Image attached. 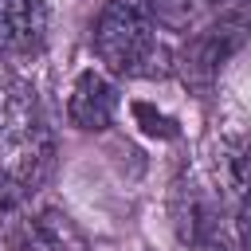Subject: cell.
<instances>
[{
    "label": "cell",
    "mask_w": 251,
    "mask_h": 251,
    "mask_svg": "<svg viewBox=\"0 0 251 251\" xmlns=\"http://www.w3.org/2000/svg\"><path fill=\"white\" fill-rule=\"evenodd\" d=\"M94 55L114 75H149L157 55V31L145 0H106L94 20Z\"/></svg>",
    "instance_id": "obj_2"
},
{
    "label": "cell",
    "mask_w": 251,
    "mask_h": 251,
    "mask_svg": "<svg viewBox=\"0 0 251 251\" xmlns=\"http://www.w3.org/2000/svg\"><path fill=\"white\" fill-rule=\"evenodd\" d=\"M0 118H4V102H0Z\"/></svg>",
    "instance_id": "obj_9"
},
{
    "label": "cell",
    "mask_w": 251,
    "mask_h": 251,
    "mask_svg": "<svg viewBox=\"0 0 251 251\" xmlns=\"http://www.w3.org/2000/svg\"><path fill=\"white\" fill-rule=\"evenodd\" d=\"M114 114H118V90L106 75L98 71H82L71 86V98H67V118L71 126L86 129V133H102L114 126Z\"/></svg>",
    "instance_id": "obj_4"
},
{
    "label": "cell",
    "mask_w": 251,
    "mask_h": 251,
    "mask_svg": "<svg viewBox=\"0 0 251 251\" xmlns=\"http://www.w3.org/2000/svg\"><path fill=\"white\" fill-rule=\"evenodd\" d=\"M251 39V12H224V16H216L204 31H196L192 39H188V47H184V55H180V71H184V78L188 82H196V86H208L216 75H220V67L243 47Z\"/></svg>",
    "instance_id": "obj_3"
},
{
    "label": "cell",
    "mask_w": 251,
    "mask_h": 251,
    "mask_svg": "<svg viewBox=\"0 0 251 251\" xmlns=\"http://www.w3.org/2000/svg\"><path fill=\"white\" fill-rule=\"evenodd\" d=\"M47 43L43 0H0V55H39Z\"/></svg>",
    "instance_id": "obj_5"
},
{
    "label": "cell",
    "mask_w": 251,
    "mask_h": 251,
    "mask_svg": "<svg viewBox=\"0 0 251 251\" xmlns=\"http://www.w3.org/2000/svg\"><path fill=\"white\" fill-rule=\"evenodd\" d=\"M196 4H220V0H196Z\"/></svg>",
    "instance_id": "obj_8"
},
{
    "label": "cell",
    "mask_w": 251,
    "mask_h": 251,
    "mask_svg": "<svg viewBox=\"0 0 251 251\" xmlns=\"http://www.w3.org/2000/svg\"><path fill=\"white\" fill-rule=\"evenodd\" d=\"M27 231H31V243H35L39 251H82V235H78L75 224H71L63 212H55V208L39 212Z\"/></svg>",
    "instance_id": "obj_6"
},
{
    "label": "cell",
    "mask_w": 251,
    "mask_h": 251,
    "mask_svg": "<svg viewBox=\"0 0 251 251\" xmlns=\"http://www.w3.org/2000/svg\"><path fill=\"white\" fill-rule=\"evenodd\" d=\"M192 251H231V243L216 224L204 220L200 227H192Z\"/></svg>",
    "instance_id": "obj_7"
},
{
    "label": "cell",
    "mask_w": 251,
    "mask_h": 251,
    "mask_svg": "<svg viewBox=\"0 0 251 251\" xmlns=\"http://www.w3.org/2000/svg\"><path fill=\"white\" fill-rule=\"evenodd\" d=\"M51 165H55V137L35 102V90L16 86L4 98L0 118V173L20 192H31L47 180Z\"/></svg>",
    "instance_id": "obj_1"
}]
</instances>
